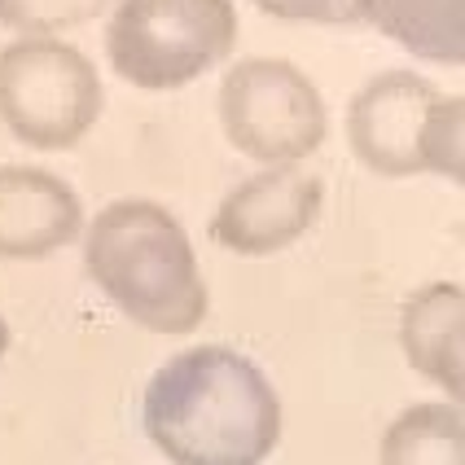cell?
Masks as SVG:
<instances>
[{"label": "cell", "mask_w": 465, "mask_h": 465, "mask_svg": "<svg viewBox=\"0 0 465 465\" xmlns=\"http://www.w3.org/2000/svg\"><path fill=\"white\" fill-rule=\"evenodd\" d=\"M114 0H0V26L14 35H66L110 14Z\"/></svg>", "instance_id": "obj_13"}, {"label": "cell", "mask_w": 465, "mask_h": 465, "mask_svg": "<svg viewBox=\"0 0 465 465\" xmlns=\"http://www.w3.org/2000/svg\"><path fill=\"white\" fill-rule=\"evenodd\" d=\"M79 232H84V203L75 184L31 163L0 167V259L35 263L71 246Z\"/></svg>", "instance_id": "obj_8"}, {"label": "cell", "mask_w": 465, "mask_h": 465, "mask_svg": "<svg viewBox=\"0 0 465 465\" xmlns=\"http://www.w3.org/2000/svg\"><path fill=\"white\" fill-rule=\"evenodd\" d=\"M325 211V181L303 163L259 167L220 198L211 242L237 259H268L303 242Z\"/></svg>", "instance_id": "obj_6"}, {"label": "cell", "mask_w": 465, "mask_h": 465, "mask_svg": "<svg viewBox=\"0 0 465 465\" xmlns=\"http://www.w3.org/2000/svg\"><path fill=\"white\" fill-rule=\"evenodd\" d=\"M378 465H465L461 404L421 400L395 413L378 443Z\"/></svg>", "instance_id": "obj_11"}, {"label": "cell", "mask_w": 465, "mask_h": 465, "mask_svg": "<svg viewBox=\"0 0 465 465\" xmlns=\"http://www.w3.org/2000/svg\"><path fill=\"white\" fill-rule=\"evenodd\" d=\"M141 426L172 465H263L285 435L272 378L224 342H198L158 364Z\"/></svg>", "instance_id": "obj_1"}, {"label": "cell", "mask_w": 465, "mask_h": 465, "mask_svg": "<svg viewBox=\"0 0 465 465\" xmlns=\"http://www.w3.org/2000/svg\"><path fill=\"white\" fill-rule=\"evenodd\" d=\"M361 23L430 66L465 62V0H364Z\"/></svg>", "instance_id": "obj_10"}, {"label": "cell", "mask_w": 465, "mask_h": 465, "mask_svg": "<svg viewBox=\"0 0 465 465\" xmlns=\"http://www.w3.org/2000/svg\"><path fill=\"white\" fill-rule=\"evenodd\" d=\"M421 176L465 184V97L440 93L421 124Z\"/></svg>", "instance_id": "obj_12"}, {"label": "cell", "mask_w": 465, "mask_h": 465, "mask_svg": "<svg viewBox=\"0 0 465 465\" xmlns=\"http://www.w3.org/2000/svg\"><path fill=\"white\" fill-rule=\"evenodd\" d=\"M84 272L132 325L184 338L211 312V290L184 224L154 198H114L84 220Z\"/></svg>", "instance_id": "obj_2"}, {"label": "cell", "mask_w": 465, "mask_h": 465, "mask_svg": "<svg viewBox=\"0 0 465 465\" xmlns=\"http://www.w3.org/2000/svg\"><path fill=\"white\" fill-rule=\"evenodd\" d=\"M259 14L277 23H312V26H356L364 0H255Z\"/></svg>", "instance_id": "obj_14"}, {"label": "cell", "mask_w": 465, "mask_h": 465, "mask_svg": "<svg viewBox=\"0 0 465 465\" xmlns=\"http://www.w3.org/2000/svg\"><path fill=\"white\" fill-rule=\"evenodd\" d=\"M237 0H114L105 62L141 93H176L220 71L237 49Z\"/></svg>", "instance_id": "obj_3"}, {"label": "cell", "mask_w": 465, "mask_h": 465, "mask_svg": "<svg viewBox=\"0 0 465 465\" xmlns=\"http://www.w3.org/2000/svg\"><path fill=\"white\" fill-rule=\"evenodd\" d=\"M9 342H14V334H9V321L0 316V361L9 356Z\"/></svg>", "instance_id": "obj_15"}, {"label": "cell", "mask_w": 465, "mask_h": 465, "mask_svg": "<svg viewBox=\"0 0 465 465\" xmlns=\"http://www.w3.org/2000/svg\"><path fill=\"white\" fill-rule=\"evenodd\" d=\"M102 110V71L79 45L62 35H14L0 49V124L26 150H75Z\"/></svg>", "instance_id": "obj_4"}, {"label": "cell", "mask_w": 465, "mask_h": 465, "mask_svg": "<svg viewBox=\"0 0 465 465\" xmlns=\"http://www.w3.org/2000/svg\"><path fill=\"white\" fill-rule=\"evenodd\" d=\"M404 364L452 404L465 395V290L461 282H426L400 308Z\"/></svg>", "instance_id": "obj_9"}, {"label": "cell", "mask_w": 465, "mask_h": 465, "mask_svg": "<svg viewBox=\"0 0 465 465\" xmlns=\"http://www.w3.org/2000/svg\"><path fill=\"white\" fill-rule=\"evenodd\" d=\"M440 93L435 79L404 66L364 79L347 102V145L364 172L382 181L421 176V124Z\"/></svg>", "instance_id": "obj_7"}, {"label": "cell", "mask_w": 465, "mask_h": 465, "mask_svg": "<svg viewBox=\"0 0 465 465\" xmlns=\"http://www.w3.org/2000/svg\"><path fill=\"white\" fill-rule=\"evenodd\" d=\"M220 128L237 154L259 167L308 163L330 136L321 84L290 57H242L220 75Z\"/></svg>", "instance_id": "obj_5"}]
</instances>
